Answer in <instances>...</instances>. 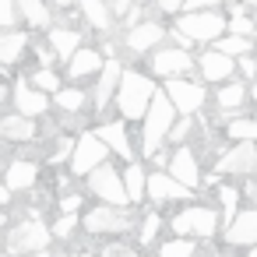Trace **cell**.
<instances>
[{"instance_id":"cell-23","label":"cell","mask_w":257,"mask_h":257,"mask_svg":"<svg viewBox=\"0 0 257 257\" xmlns=\"http://www.w3.org/2000/svg\"><path fill=\"white\" fill-rule=\"evenodd\" d=\"M123 183H127V194H131V204H141V197H148V176L138 162H131L123 169Z\"/></svg>"},{"instance_id":"cell-11","label":"cell","mask_w":257,"mask_h":257,"mask_svg":"<svg viewBox=\"0 0 257 257\" xmlns=\"http://www.w3.org/2000/svg\"><path fill=\"white\" fill-rule=\"evenodd\" d=\"M152 67H155V74L159 78H180V74H187L190 67H194V60H190V53L187 50H159L155 53V60H152Z\"/></svg>"},{"instance_id":"cell-49","label":"cell","mask_w":257,"mask_h":257,"mask_svg":"<svg viewBox=\"0 0 257 257\" xmlns=\"http://www.w3.org/2000/svg\"><path fill=\"white\" fill-rule=\"evenodd\" d=\"M32 257H50V253H46V250H43V253H32Z\"/></svg>"},{"instance_id":"cell-13","label":"cell","mask_w":257,"mask_h":257,"mask_svg":"<svg viewBox=\"0 0 257 257\" xmlns=\"http://www.w3.org/2000/svg\"><path fill=\"white\" fill-rule=\"evenodd\" d=\"M225 243L232 246H253L257 243V208L239 211L232 225H225Z\"/></svg>"},{"instance_id":"cell-50","label":"cell","mask_w":257,"mask_h":257,"mask_svg":"<svg viewBox=\"0 0 257 257\" xmlns=\"http://www.w3.org/2000/svg\"><path fill=\"white\" fill-rule=\"evenodd\" d=\"M81 257H92V253H81Z\"/></svg>"},{"instance_id":"cell-40","label":"cell","mask_w":257,"mask_h":257,"mask_svg":"<svg viewBox=\"0 0 257 257\" xmlns=\"http://www.w3.org/2000/svg\"><path fill=\"white\" fill-rule=\"evenodd\" d=\"M173 229H176L180 236L194 232V218H190V211H180V215H173Z\"/></svg>"},{"instance_id":"cell-30","label":"cell","mask_w":257,"mask_h":257,"mask_svg":"<svg viewBox=\"0 0 257 257\" xmlns=\"http://www.w3.org/2000/svg\"><path fill=\"white\" fill-rule=\"evenodd\" d=\"M225 138H232V141H257V120H243V116L229 120Z\"/></svg>"},{"instance_id":"cell-27","label":"cell","mask_w":257,"mask_h":257,"mask_svg":"<svg viewBox=\"0 0 257 257\" xmlns=\"http://www.w3.org/2000/svg\"><path fill=\"white\" fill-rule=\"evenodd\" d=\"M18 11H22V18H25L32 29H43V25L50 22V11H46L43 0H18Z\"/></svg>"},{"instance_id":"cell-16","label":"cell","mask_w":257,"mask_h":257,"mask_svg":"<svg viewBox=\"0 0 257 257\" xmlns=\"http://www.w3.org/2000/svg\"><path fill=\"white\" fill-rule=\"evenodd\" d=\"M162 39H166V29H162V25H155V22H141L138 29H131V32H127V46H131L134 53H145V50L159 46Z\"/></svg>"},{"instance_id":"cell-48","label":"cell","mask_w":257,"mask_h":257,"mask_svg":"<svg viewBox=\"0 0 257 257\" xmlns=\"http://www.w3.org/2000/svg\"><path fill=\"white\" fill-rule=\"evenodd\" d=\"M250 257H257V243H253V246H250Z\"/></svg>"},{"instance_id":"cell-44","label":"cell","mask_w":257,"mask_h":257,"mask_svg":"<svg viewBox=\"0 0 257 257\" xmlns=\"http://www.w3.org/2000/svg\"><path fill=\"white\" fill-rule=\"evenodd\" d=\"M239 71L246 74V78H257V60L246 53V57H239Z\"/></svg>"},{"instance_id":"cell-31","label":"cell","mask_w":257,"mask_h":257,"mask_svg":"<svg viewBox=\"0 0 257 257\" xmlns=\"http://www.w3.org/2000/svg\"><path fill=\"white\" fill-rule=\"evenodd\" d=\"M215 50H222L225 57L239 60V57H246V53L253 50V43H250V39H243V36H225V39H218V46H215Z\"/></svg>"},{"instance_id":"cell-28","label":"cell","mask_w":257,"mask_h":257,"mask_svg":"<svg viewBox=\"0 0 257 257\" xmlns=\"http://www.w3.org/2000/svg\"><path fill=\"white\" fill-rule=\"evenodd\" d=\"M190 218H194V232L197 236H211L215 229H218V211H211V208H190Z\"/></svg>"},{"instance_id":"cell-45","label":"cell","mask_w":257,"mask_h":257,"mask_svg":"<svg viewBox=\"0 0 257 257\" xmlns=\"http://www.w3.org/2000/svg\"><path fill=\"white\" fill-rule=\"evenodd\" d=\"M155 4H159L162 11H169V15H173V11H180V8L187 4V0H155Z\"/></svg>"},{"instance_id":"cell-37","label":"cell","mask_w":257,"mask_h":257,"mask_svg":"<svg viewBox=\"0 0 257 257\" xmlns=\"http://www.w3.org/2000/svg\"><path fill=\"white\" fill-rule=\"evenodd\" d=\"M78 225H81V215H64V218H57V225H53V236H71Z\"/></svg>"},{"instance_id":"cell-2","label":"cell","mask_w":257,"mask_h":257,"mask_svg":"<svg viewBox=\"0 0 257 257\" xmlns=\"http://www.w3.org/2000/svg\"><path fill=\"white\" fill-rule=\"evenodd\" d=\"M176 113H180V109L173 106V99H169L166 92H155L152 109H148V116H145V141H141V152H145V155H155L159 145L169 141V134H173V127H176Z\"/></svg>"},{"instance_id":"cell-10","label":"cell","mask_w":257,"mask_h":257,"mask_svg":"<svg viewBox=\"0 0 257 257\" xmlns=\"http://www.w3.org/2000/svg\"><path fill=\"white\" fill-rule=\"evenodd\" d=\"M197 67H201V78L211 81V85H225V78L236 74V60L225 57L222 50H204L201 60H197Z\"/></svg>"},{"instance_id":"cell-19","label":"cell","mask_w":257,"mask_h":257,"mask_svg":"<svg viewBox=\"0 0 257 257\" xmlns=\"http://www.w3.org/2000/svg\"><path fill=\"white\" fill-rule=\"evenodd\" d=\"M50 46H53L57 60H74V53H78V46H81V36H78L74 29H53V32H50Z\"/></svg>"},{"instance_id":"cell-42","label":"cell","mask_w":257,"mask_h":257,"mask_svg":"<svg viewBox=\"0 0 257 257\" xmlns=\"http://www.w3.org/2000/svg\"><path fill=\"white\" fill-rule=\"evenodd\" d=\"M218 4H222V0H187L183 8H187V15H194V11H215Z\"/></svg>"},{"instance_id":"cell-1","label":"cell","mask_w":257,"mask_h":257,"mask_svg":"<svg viewBox=\"0 0 257 257\" xmlns=\"http://www.w3.org/2000/svg\"><path fill=\"white\" fill-rule=\"evenodd\" d=\"M155 81L145 78L141 71H123V81H120V92H116V106L127 120H145L148 109H152V99H155Z\"/></svg>"},{"instance_id":"cell-26","label":"cell","mask_w":257,"mask_h":257,"mask_svg":"<svg viewBox=\"0 0 257 257\" xmlns=\"http://www.w3.org/2000/svg\"><path fill=\"white\" fill-rule=\"evenodd\" d=\"M78 8H81V15L95 29H109V8H106V0H78Z\"/></svg>"},{"instance_id":"cell-7","label":"cell","mask_w":257,"mask_h":257,"mask_svg":"<svg viewBox=\"0 0 257 257\" xmlns=\"http://www.w3.org/2000/svg\"><path fill=\"white\" fill-rule=\"evenodd\" d=\"M176 29L187 32L194 43H215V39L229 29V22H225L218 11H194V15H183V18L176 22Z\"/></svg>"},{"instance_id":"cell-5","label":"cell","mask_w":257,"mask_h":257,"mask_svg":"<svg viewBox=\"0 0 257 257\" xmlns=\"http://www.w3.org/2000/svg\"><path fill=\"white\" fill-rule=\"evenodd\" d=\"M106 152H109V145H106L95 131H85V134L78 138V145H74L71 173H74V176H92V173L106 162Z\"/></svg>"},{"instance_id":"cell-46","label":"cell","mask_w":257,"mask_h":257,"mask_svg":"<svg viewBox=\"0 0 257 257\" xmlns=\"http://www.w3.org/2000/svg\"><path fill=\"white\" fill-rule=\"evenodd\" d=\"M113 15H131V0H113Z\"/></svg>"},{"instance_id":"cell-24","label":"cell","mask_w":257,"mask_h":257,"mask_svg":"<svg viewBox=\"0 0 257 257\" xmlns=\"http://www.w3.org/2000/svg\"><path fill=\"white\" fill-rule=\"evenodd\" d=\"M243 99H246V88H243L239 81H229V85L218 88V106H222V113H239V109H243Z\"/></svg>"},{"instance_id":"cell-15","label":"cell","mask_w":257,"mask_h":257,"mask_svg":"<svg viewBox=\"0 0 257 257\" xmlns=\"http://www.w3.org/2000/svg\"><path fill=\"white\" fill-rule=\"evenodd\" d=\"M120 81H123V67L120 60H106L102 74H99V85H95V109H106L113 92H120Z\"/></svg>"},{"instance_id":"cell-33","label":"cell","mask_w":257,"mask_h":257,"mask_svg":"<svg viewBox=\"0 0 257 257\" xmlns=\"http://www.w3.org/2000/svg\"><path fill=\"white\" fill-rule=\"evenodd\" d=\"M159 257H194V243L190 239H169L166 246H159Z\"/></svg>"},{"instance_id":"cell-17","label":"cell","mask_w":257,"mask_h":257,"mask_svg":"<svg viewBox=\"0 0 257 257\" xmlns=\"http://www.w3.org/2000/svg\"><path fill=\"white\" fill-rule=\"evenodd\" d=\"M190 190L176 180V176H166V173H155L148 176V197L152 201H176V197H187Z\"/></svg>"},{"instance_id":"cell-34","label":"cell","mask_w":257,"mask_h":257,"mask_svg":"<svg viewBox=\"0 0 257 257\" xmlns=\"http://www.w3.org/2000/svg\"><path fill=\"white\" fill-rule=\"evenodd\" d=\"M32 85L39 88V92H60V78L50 71V67H43V71H36L32 74Z\"/></svg>"},{"instance_id":"cell-20","label":"cell","mask_w":257,"mask_h":257,"mask_svg":"<svg viewBox=\"0 0 257 257\" xmlns=\"http://www.w3.org/2000/svg\"><path fill=\"white\" fill-rule=\"evenodd\" d=\"M102 67H106V60L95 50H78L71 67H67V74L71 78H88V74H102Z\"/></svg>"},{"instance_id":"cell-39","label":"cell","mask_w":257,"mask_h":257,"mask_svg":"<svg viewBox=\"0 0 257 257\" xmlns=\"http://www.w3.org/2000/svg\"><path fill=\"white\" fill-rule=\"evenodd\" d=\"M190 131H194V123H190V116H183V120H176V127H173L169 141H173V145H180V141H187V138H190Z\"/></svg>"},{"instance_id":"cell-3","label":"cell","mask_w":257,"mask_h":257,"mask_svg":"<svg viewBox=\"0 0 257 257\" xmlns=\"http://www.w3.org/2000/svg\"><path fill=\"white\" fill-rule=\"evenodd\" d=\"M50 236H53V232H50L39 218H29V222H22V225L11 229V236H8V253H11V257L43 253V250L50 246Z\"/></svg>"},{"instance_id":"cell-21","label":"cell","mask_w":257,"mask_h":257,"mask_svg":"<svg viewBox=\"0 0 257 257\" xmlns=\"http://www.w3.org/2000/svg\"><path fill=\"white\" fill-rule=\"evenodd\" d=\"M95 134H99L120 159H131V141H127V127H123V123H102Z\"/></svg>"},{"instance_id":"cell-25","label":"cell","mask_w":257,"mask_h":257,"mask_svg":"<svg viewBox=\"0 0 257 257\" xmlns=\"http://www.w3.org/2000/svg\"><path fill=\"white\" fill-rule=\"evenodd\" d=\"M29 46V36L25 32H4V39H0V60L4 64H15Z\"/></svg>"},{"instance_id":"cell-18","label":"cell","mask_w":257,"mask_h":257,"mask_svg":"<svg viewBox=\"0 0 257 257\" xmlns=\"http://www.w3.org/2000/svg\"><path fill=\"white\" fill-rule=\"evenodd\" d=\"M0 134H4L8 141H32L36 138V123L29 116H22V113H11V116L0 120Z\"/></svg>"},{"instance_id":"cell-32","label":"cell","mask_w":257,"mask_h":257,"mask_svg":"<svg viewBox=\"0 0 257 257\" xmlns=\"http://www.w3.org/2000/svg\"><path fill=\"white\" fill-rule=\"evenodd\" d=\"M57 109H64V113L85 109V92H81V88H64V92H57Z\"/></svg>"},{"instance_id":"cell-43","label":"cell","mask_w":257,"mask_h":257,"mask_svg":"<svg viewBox=\"0 0 257 257\" xmlns=\"http://www.w3.org/2000/svg\"><path fill=\"white\" fill-rule=\"evenodd\" d=\"M78 208H81V194H67V197L60 201V211H64V215H78Z\"/></svg>"},{"instance_id":"cell-38","label":"cell","mask_w":257,"mask_h":257,"mask_svg":"<svg viewBox=\"0 0 257 257\" xmlns=\"http://www.w3.org/2000/svg\"><path fill=\"white\" fill-rule=\"evenodd\" d=\"M159 225H162V215H145V222H141V243H152L155 232H159Z\"/></svg>"},{"instance_id":"cell-36","label":"cell","mask_w":257,"mask_h":257,"mask_svg":"<svg viewBox=\"0 0 257 257\" xmlns=\"http://www.w3.org/2000/svg\"><path fill=\"white\" fill-rule=\"evenodd\" d=\"M229 32H232V36H243V39H250V36L257 32V25H253L246 15H236V18L229 22Z\"/></svg>"},{"instance_id":"cell-41","label":"cell","mask_w":257,"mask_h":257,"mask_svg":"<svg viewBox=\"0 0 257 257\" xmlns=\"http://www.w3.org/2000/svg\"><path fill=\"white\" fill-rule=\"evenodd\" d=\"M102 257H138V253L127 243H109V246H102Z\"/></svg>"},{"instance_id":"cell-47","label":"cell","mask_w":257,"mask_h":257,"mask_svg":"<svg viewBox=\"0 0 257 257\" xmlns=\"http://www.w3.org/2000/svg\"><path fill=\"white\" fill-rule=\"evenodd\" d=\"M243 194H246V197L257 204V183H246V187H243Z\"/></svg>"},{"instance_id":"cell-8","label":"cell","mask_w":257,"mask_h":257,"mask_svg":"<svg viewBox=\"0 0 257 257\" xmlns=\"http://www.w3.org/2000/svg\"><path fill=\"white\" fill-rule=\"evenodd\" d=\"M166 95L173 99V106L183 113V116H194L201 106H204V88L197 81H183V78H169L166 81Z\"/></svg>"},{"instance_id":"cell-35","label":"cell","mask_w":257,"mask_h":257,"mask_svg":"<svg viewBox=\"0 0 257 257\" xmlns=\"http://www.w3.org/2000/svg\"><path fill=\"white\" fill-rule=\"evenodd\" d=\"M18 0H0V25H4L8 32H15V25H18Z\"/></svg>"},{"instance_id":"cell-22","label":"cell","mask_w":257,"mask_h":257,"mask_svg":"<svg viewBox=\"0 0 257 257\" xmlns=\"http://www.w3.org/2000/svg\"><path fill=\"white\" fill-rule=\"evenodd\" d=\"M32 183H36V166L29 159H15L8 166V187L11 190H29Z\"/></svg>"},{"instance_id":"cell-9","label":"cell","mask_w":257,"mask_h":257,"mask_svg":"<svg viewBox=\"0 0 257 257\" xmlns=\"http://www.w3.org/2000/svg\"><path fill=\"white\" fill-rule=\"evenodd\" d=\"M218 173H236V176H250V173H257V145H253V141H239L232 152L222 155Z\"/></svg>"},{"instance_id":"cell-12","label":"cell","mask_w":257,"mask_h":257,"mask_svg":"<svg viewBox=\"0 0 257 257\" xmlns=\"http://www.w3.org/2000/svg\"><path fill=\"white\" fill-rule=\"evenodd\" d=\"M11 99H15V106H18V113L22 116H43L46 109H50V99H46V92H39V88H29V81H18L15 85V92H11Z\"/></svg>"},{"instance_id":"cell-29","label":"cell","mask_w":257,"mask_h":257,"mask_svg":"<svg viewBox=\"0 0 257 257\" xmlns=\"http://www.w3.org/2000/svg\"><path fill=\"white\" fill-rule=\"evenodd\" d=\"M239 187H218V204H222V218H225V225H232L236 222V204H239Z\"/></svg>"},{"instance_id":"cell-6","label":"cell","mask_w":257,"mask_h":257,"mask_svg":"<svg viewBox=\"0 0 257 257\" xmlns=\"http://www.w3.org/2000/svg\"><path fill=\"white\" fill-rule=\"evenodd\" d=\"M88 190H92L95 197H102L106 204H116V208H127V204H131L127 183H123V176H120L109 162H102V166L88 176Z\"/></svg>"},{"instance_id":"cell-14","label":"cell","mask_w":257,"mask_h":257,"mask_svg":"<svg viewBox=\"0 0 257 257\" xmlns=\"http://www.w3.org/2000/svg\"><path fill=\"white\" fill-rule=\"evenodd\" d=\"M169 176H176L183 187H197V183H201V166H197V159H194L190 148H176V152H173V159H169Z\"/></svg>"},{"instance_id":"cell-4","label":"cell","mask_w":257,"mask_h":257,"mask_svg":"<svg viewBox=\"0 0 257 257\" xmlns=\"http://www.w3.org/2000/svg\"><path fill=\"white\" fill-rule=\"evenodd\" d=\"M81 225L85 232L92 236H113V232H123L134 225V215L127 208H116V204H102V208H92L88 215H81Z\"/></svg>"}]
</instances>
